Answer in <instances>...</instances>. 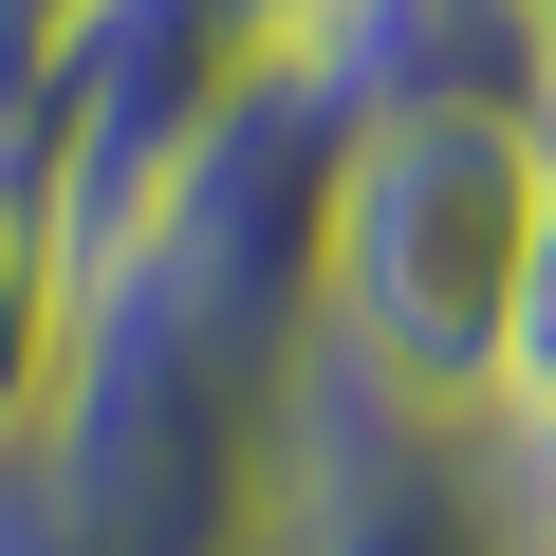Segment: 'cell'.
<instances>
[{
	"instance_id": "obj_1",
	"label": "cell",
	"mask_w": 556,
	"mask_h": 556,
	"mask_svg": "<svg viewBox=\"0 0 556 556\" xmlns=\"http://www.w3.org/2000/svg\"><path fill=\"white\" fill-rule=\"evenodd\" d=\"M278 408H298V334L204 316L149 241L75 260V353H56V464L130 556H260L278 519Z\"/></svg>"
},
{
	"instance_id": "obj_2",
	"label": "cell",
	"mask_w": 556,
	"mask_h": 556,
	"mask_svg": "<svg viewBox=\"0 0 556 556\" xmlns=\"http://www.w3.org/2000/svg\"><path fill=\"white\" fill-rule=\"evenodd\" d=\"M538 223V112H371L353 186H334V278H316V334L482 408L501 371V278Z\"/></svg>"
},
{
	"instance_id": "obj_3",
	"label": "cell",
	"mask_w": 556,
	"mask_h": 556,
	"mask_svg": "<svg viewBox=\"0 0 556 556\" xmlns=\"http://www.w3.org/2000/svg\"><path fill=\"white\" fill-rule=\"evenodd\" d=\"M260 556H538L519 538V482H501V427L298 334V408H278V519Z\"/></svg>"
},
{
	"instance_id": "obj_4",
	"label": "cell",
	"mask_w": 556,
	"mask_h": 556,
	"mask_svg": "<svg viewBox=\"0 0 556 556\" xmlns=\"http://www.w3.org/2000/svg\"><path fill=\"white\" fill-rule=\"evenodd\" d=\"M278 75L334 93L353 130L371 112H538L556 93L538 0H298L278 20Z\"/></svg>"
},
{
	"instance_id": "obj_5",
	"label": "cell",
	"mask_w": 556,
	"mask_h": 556,
	"mask_svg": "<svg viewBox=\"0 0 556 556\" xmlns=\"http://www.w3.org/2000/svg\"><path fill=\"white\" fill-rule=\"evenodd\" d=\"M56 353H75V223H56V149L0 130V445L56 408Z\"/></svg>"
},
{
	"instance_id": "obj_6",
	"label": "cell",
	"mask_w": 556,
	"mask_h": 556,
	"mask_svg": "<svg viewBox=\"0 0 556 556\" xmlns=\"http://www.w3.org/2000/svg\"><path fill=\"white\" fill-rule=\"evenodd\" d=\"M556 390V130H538V223H519V278H501V371L482 408H538Z\"/></svg>"
},
{
	"instance_id": "obj_7",
	"label": "cell",
	"mask_w": 556,
	"mask_h": 556,
	"mask_svg": "<svg viewBox=\"0 0 556 556\" xmlns=\"http://www.w3.org/2000/svg\"><path fill=\"white\" fill-rule=\"evenodd\" d=\"M0 556H130V538L93 519V482L56 464V427H20V445H0Z\"/></svg>"
},
{
	"instance_id": "obj_8",
	"label": "cell",
	"mask_w": 556,
	"mask_h": 556,
	"mask_svg": "<svg viewBox=\"0 0 556 556\" xmlns=\"http://www.w3.org/2000/svg\"><path fill=\"white\" fill-rule=\"evenodd\" d=\"M482 427H501V482H519V538L556 556V390H538V408H482Z\"/></svg>"
},
{
	"instance_id": "obj_9",
	"label": "cell",
	"mask_w": 556,
	"mask_h": 556,
	"mask_svg": "<svg viewBox=\"0 0 556 556\" xmlns=\"http://www.w3.org/2000/svg\"><path fill=\"white\" fill-rule=\"evenodd\" d=\"M56 20H75V0H0V38H56Z\"/></svg>"
},
{
	"instance_id": "obj_10",
	"label": "cell",
	"mask_w": 556,
	"mask_h": 556,
	"mask_svg": "<svg viewBox=\"0 0 556 556\" xmlns=\"http://www.w3.org/2000/svg\"><path fill=\"white\" fill-rule=\"evenodd\" d=\"M538 56H556V0H538ZM538 130H556V93H538Z\"/></svg>"
}]
</instances>
